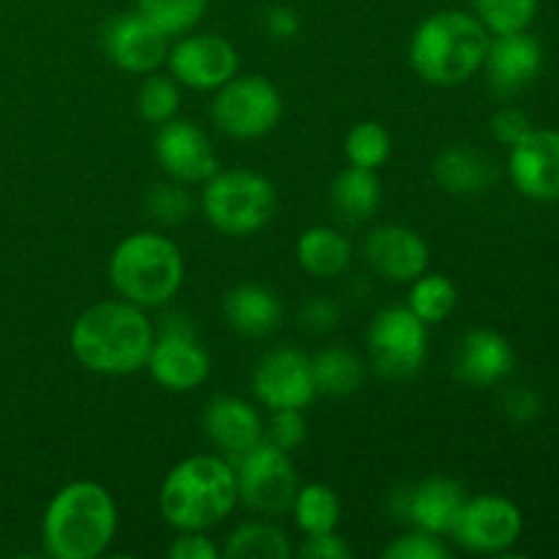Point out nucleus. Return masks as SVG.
I'll use <instances>...</instances> for the list:
<instances>
[{
  "instance_id": "nucleus-1",
  "label": "nucleus",
  "mask_w": 559,
  "mask_h": 559,
  "mask_svg": "<svg viewBox=\"0 0 559 559\" xmlns=\"http://www.w3.org/2000/svg\"><path fill=\"white\" fill-rule=\"evenodd\" d=\"M153 331L145 309L129 300H102L76 317L71 328V353L93 374H136L151 358Z\"/></svg>"
},
{
  "instance_id": "nucleus-2",
  "label": "nucleus",
  "mask_w": 559,
  "mask_h": 559,
  "mask_svg": "<svg viewBox=\"0 0 559 559\" xmlns=\"http://www.w3.org/2000/svg\"><path fill=\"white\" fill-rule=\"evenodd\" d=\"M238 506V478L229 459L189 456L175 464L158 491V511L178 533L222 524Z\"/></svg>"
},
{
  "instance_id": "nucleus-3",
  "label": "nucleus",
  "mask_w": 559,
  "mask_h": 559,
  "mask_svg": "<svg viewBox=\"0 0 559 559\" xmlns=\"http://www.w3.org/2000/svg\"><path fill=\"white\" fill-rule=\"evenodd\" d=\"M118 508L96 480H74L49 500L41 522L44 549L55 559H96L112 544Z\"/></svg>"
},
{
  "instance_id": "nucleus-4",
  "label": "nucleus",
  "mask_w": 559,
  "mask_h": 559,
  "mask_svg": "<svg viewBox=\"0 0 559 559\" xmlns=\"http://www.w3.org/2000/svg\"><path fill=\"white\" fill-rule=\"evenodd\" d=\"M489 31L467 11H437L415 27L409 38V63L415 74L437 87L464 85L484 69Z\"/></svg>"
},
{
  "instance_id": "nucleus-5",
  "label": "nucleus",
  "mask_w": 559,
  "mask_h": 559,
  "mask_svg": "<svg viewBox=\"0 0 559 559\" xmlns=\"http://www.w3.org/2000/svg\"><path fill=\"white\" fill-rule=\"evenodd\" d=\"M183 273L178 243L162 233L129 235L109 257V282L115 293L140 309L169 304L183 284Z\"/></svg>"
},
{
  "instance_id": "nucleus-6",
  "label": "nucleus",
  "mask_w": 559,
  "mask_h": 559,
  "mask_svg": "<svg viewBox=\"0 0 559 559\" xmlns=\"http://www.w3.org/2000/svg\"><path fill=\"white\" fill-rule=\"evenodd\" d=\"M278 211V197L271 180L251 169H218L205 180L202 191V213L213 229L233 238H246L273 222Z\"/></svg>"
},
{
  "instance_id": "nucleus-7",
  "label": "nucleus",
  "mask_w": 559,
  "mask_h": 559,
  "mask_svg": "<svg viewBox=\"0 0 559 559\" xmlns=\"http://www.w3.org/2000/svg\"><path fill=\"white\" fill-rule=\"evenodd\" d=\"M213 123L233 140H260L271 134L284 112L278 87L267 76H238L218 87L213 98Z\"/></svg>"
},
{
  "instance_id": "nucleus-8",
  "label": "nucleus",
  "mask_w": 559,
  "mask_h": 559,
  "mask_svg": "<svg viewBox=\"0 0 559 559\" xmlns=\"http://www.w3.org/2000/svg\"><path fill=\"white\" fill-rule=\"evenodd\" d=\"M407 306L382 309L369 325V358L382 380H413L429 355V331Z\"/></svg>"
},
{
  "instance_id": "nucleus-9",
  "label": "nucleus",
  "mask_w": 559,
  "mask_h": 559,
  "mask_svg": "<svg viewBox=\"0 0 559 559\" xmlns=\"http://www.w3.org/2000/svg\"><path fill=\"white\" fill-rule=\"evenodd\" d=\"M235 478H238V500L262 516L287 513L300 489L289 453L267 440L257 442L238 459Z\"/></svg>"
},
{
  "instance_id": "nucleus-10",
  "label": "nucleus",
  "mask_w": 559,
  "mask_h": 559,
  "mask_svg": "<svg viewBox=\"0 0 559 559\" xmlns=\"http://www.w3.org/2000/svg\"><path fill=\"white\" fill-rule=\"evenodd\" d=\"M147 371L169 393H186L200 388L211 374V355L194 338L180 317H167L158 336L153 338Z\"/></svg>"
},
{
  "instance_id": "nucleus-11",
  "label": "nucleus",
  "mask_w": 559,
  "mask_h": 559,
  "mask_svg": "<svg viewBox=\"0 0 559 559\" xmlns=\"http://www.w3.org/2000/svg\"><path fill=\"white\" fill-rule=\"evenodd\" d=\"M522 511L508 497L480 495L464 502L451 535L462 549L475 555H502L522 535Z\"/></svg>"
},
{
  "instance_id": "nucleus-12",
  "label": "nucleus",
  "mask_w": 559,
  "mask_h": 559,
  "mask_svg": "<svg viewBox=\"0 0 559 559\" xmlns=\"http://www.w3.org/2000/svg\"><path fill=\"white\" fill-rule=\"evenodd\" d=\"M173 80L191 91H218L238 74V49L216 33H194L167 52Z\"/></svg>"
},
{
  "instance_id": "nucleus-13",
  "label": "nucleus",
  "mask_w": 559,
  "mask_h": 559,
  "mask_svg": "<svg viewBox=\"0 0 559 559\" xmlns=\"http://www.w3.org/2000/svg\"><path fill=\"white\" fill-rule=\"evenodd\" d=\"M254 396L262 407L304 409L314 402L317 382L311 358L295 347L271 349L254 371Z\"/></svg>"
},
{
  "instance_id": "nucleus-14",
  "label": "nucleus",
  "mask_w": 559,
  "mask_h": 559,
  "mask_svg": "<svg viewBox=\"0 0 559 559\" xmlns=\"http://www.w3.org/2000/svg\"><path fill=\"white\" fill-rule=\"evenodd\" d=\"M156 162L178 183H205L218 173L211 140L191 120H167L158 126Z\"/></svg>"
},
{
  "instance_id": "nucleus-15",
  "label": "nucleus",
  "mask_w": 559,
  "mask_h": 559,
  "mask_svg": "<svg viewBox=\"0 0 559 559\" xmlns=\"http://www.w3.org/2000/svg\"><path fill=\"white\" fill-rule=\"evenodd\" d=\"M508 173L519 194L538 202L559 200V131L533 129L511 145Z\"/></svg>"
},
{
  "instance_id": "nucleus-16",
  "label": "nucleus",
  "mask_w": 559,
  "mask_h": 559,
  "mask_svg": "<svg viewBox=\"0 0 559 559\" xmlns=\"http://www.w3.org/2000/svg\"><path fill=\"white\" fill-rule=\"evenodd\" d=\"M102 36L107 58L129 74H147L167 60L169 36H164L140 11L109 20Z\"/></svg>"
},
{
  "instance_id": "nucleus-17",
  "label": "nucleus",
  "mask_w": 559,
  "mask_h": 559,
  "mask_svg": "<svg viewBox=\"0 0 559 559\" xmlns=\"http://www.w3.org/2000/svg\"><path fill=\"white\" fill-rule=\"evenodd\" d=\"M464 502H467V491L462 484L451 478H426L393 497V511L415 530L451 535Z\"/></svg>"
},
{
  "instance_id": "nucleus-18",
  "label": "nucleus",
  "mask_w": 559,
  "mask_h": 559,
  "mask_svg": "<svg viewBox=\"0 0 559 559\" xmlns=\"http://www.w3.org/2000/svg\"><path fill=\"white\" fill-rule=\"evenodd\" d=\"M366 260L382 278L413 284L415 278L429 271L431 251L415 229L402 227V224H385V227L371 229L366 238Z\"/></svg>"
},
{
  "instance_id": "nucleus-19",
  "label": "nucleus",
  "mask_w": 559,
  "mask_h": 559,
  "mask_svg": "<svg viewBox=\"0 0 559 559\" xmlns=\"http://www.w3.org/2000/svg\"><path fill=\"white\" fill-rule=\"evenodd\" d=\"M484 69L486 80L500 96H513V93L533 85L535 76L540 74L544 49L533 36H527V31L506 33V36H497L489 41Z\"/></svg>"
},
{
  "instance_id": "nucleus-20",
  "label": "nucleus",
  "mask_w": 559,
  "mask_h": 559,
  "mask_svg": "<svg viewBox=\"0 0 559 559\" xmlns=\"http://www.w3.org/2000/svg\"><path fill=\"white\" fill-rule=\"evenodd\" d=\"M202 431L207 442H213L227 459H240L257 442L265 440L260 413L235 396H216L207 402L202 413Z\"/></svg>"
},
{
  "instance_id": "nucleus-21",
  "label": "nucleus",
  "mask_w": 559,
  "mask_h": 559,
  "mask_svg": "<svg viewBox=\"0 0 559 559\" xmlns=\"http://www.w3.org/2000/svg\"><path fill=\"white\" fill-rule=\"evenodd\" d=\"M516 355L497 331H469L456 355V377L473 388H491L511 377Z\"/></svg>"
},
{
  "instance_id": "nucleus-22",
  "label": "nucleus",
  "mask_w": 559,
  "mask_h": 559,
  "mask_svg": "<svg viewBox=\"0 0 559 559\" xmlns=\"http://www.w3.org/2000/svg\"><path fill=\"white\" fill-rule=\"evenodd\" d=\"M435 180L456 197L484 194L497 180V162L486 151L469 145H451L437 153L431 164Z\"/></svg>"
},
{
  "instance_id": "nucleus-23",
  "label": "nucleus",
  "mask_w": 559,
  "mask_h": 559,
  "mask_svg": "<svg viewBox=\"0 0 559 559\" xmlns=\"http://www.w3.org/2000/svg\"><path fill=\"white\" fill-rule=\"evenodd\" d=\"M224 317L235 333L260 338L282 325L284 306L278 295L262 284H238L224 295Z\"/></svg>"
},
{
  "instance_id": "nucleus-24",
  "label": "nucleus",
  "mask_w": 559,
  "mask_h": 559,
  "mask_svg": "<svg viewBox=\"0 0 559 559\" xmlns=\"http://www.w3.org/2000/svg\"><path fill=\"white\" fill-rule=\"evenodd\" d=\"M382 200V186L377 178V169L353 167L336 175L331 186V207L338 222L344 224H364L366 218L374 216Z\"/></svg>"
},
{
  "instance_id": "nucleus-25",
  "label": "nucleus",
  "mask_w": 559,
  "mask_h": 559,
  "mask_svg": "<svg viewBox=\"0 0 559 559\" xmlns=\"http://www.w3.org/2000/svg\"><path fill=\"white\" fill-rule=\"evenodd\" d=\"M298 265L314 278H336L353 262V243L333 227H309L295 246Z\"/></svg>"
},
{
  "instance_id": "nucleus-26",
  "label": "nucleus",
  "mask_w": 559,
  "mask_h": 559,
  "mask_svg": "<svg viewBox=\"0 0 559 559\" xmlns=\"http://www.w3.org/2000/svg\"><path fill=\"white\" fill-rule=\"evenodd\" d=\"M311 369H314L317 393L325 396H353L366 380L364 360L344 347H328L317 353L311 358Z\"/></svg>"
},
{
  "instance_id": "nucleus-27",
  "label": "nucleus",
  "mask_w": 559,
  "mask_h": 559,
  "mask_svg": "<svg viewBox=\"0 0 559 559\" xmlns=\"http://www.w3.org/2000/svg\"><path fill=\"white\" fill-rule=\"evenodd\" d=\"M222 555L227 559H289L293 544L284 530L265 522H249L229 535Z\"/></svg>"
},
{
  "instance_id": "nucleus-28",
  "label": "nucleus",
  "mask_w": 559,
  "mask_h": 559,
  "mask_svg": "<svg viewBox=\"0 0 559 559\" xmlns=\"http://www.w3.org/2000/svg\"><path fill=\"white\" fill-rule=\"evenodd\" d=\"M289 511H293L295 524L306 535L333 533L338 527V519H342V500H338V495L331 486L309 484L298 489Z\"/></svg>"
},
{
  "instance_id": "nucleus-29",
  "label": "nucleus",
  "mask_w": 559,
  "mask_h": 559,
  "mask_svg": "<svg viewBox=\"0 0 559 559\" xmlns=\"http://www.w3.org/2000/svg\"><path fill=\"white\" fill-rule=\"evenodd\" d=\"M459 304V289L456 284L451 282L442 273H429L418 276L413 282V289H409L407 309L413 311L418 320H424L426 325H440L448 317L456 311Z\"/></svg>"
},
{
  "instance_id": "nucleus-30",
  "label": "nucleus",
  "mask_w": 559,
  "mask_h": 559,
  "mask_svg": "<svg viewBox=\"0 0 559 559\" xmlns=\"http://www.w3.org/2000/svg\"><path fill=\"white\" fill-rule=\"evenodd\" d=\"M136 11L158 27L164 36H183L200 25L207 0H136Z\"/></svg>"
},
{
  "instance_id": "nucleus-31",
  "label": "nucleus",
  "mask_w": 559,
  "mask_h": 559,
  "mask_svg": "<svg viewBox=\"0 0 559 559\" xmlns=\"http://www.w3.org/2000/svg\"><path fill=\"white\" fill-rule=\"evenodd\" d=\"M393 140L388 134L385 126L374 123V120H364V123L353 126L344 140V153H347L353 167L364 169H380L382 164L391 158Z\"/></svg>"
},
{
  "instance_id": "nucleus-32",
  "label": "nucleus",
  "mask_w": 559,
  "mask_h": 559,
  "mask_svg": "<svg viewBox=\"0 0 559 559\" xmlns=\"http://www.w3.org/2000/svg\"><path fill=\"white\" fill-rule=\"evenodd\" d=\"M478 20L495 36L522 33L533 25L540 0H475Z\"/></svg>"
},
{
  "instance_id": "nucleus-33",
  "label": "nucleus",
  "mask_w": 559,
  "mask_h": 559,
  "mask_svg": "<svg viewBox=\"0 0 559 559\" xmlns=\"http://www.w3.org/2000/svg\"><path fill=\"white\" fill-rule=\"evenodd\" d=\"M178 107L180 93L175 80H169V76L153 74L140 85V93H136V112L147 123H167V120H173L178 115Z\"/></svg>"
},
{
  "instance_id": "nucleus-34",
  "label": "nucleus",
  "mask_w": 559,
  "mask_h": 559,
  "mask_svg": "<svg viewBox=\"0 0 559 559\" xmlns=\"http://www.w3.org/2000/svg\"><path fill=\"white\" fill-rule=\"evenodd\" d=\"M145 207L151 218L164 227H178L194 213V197L183 189V183H158L147 191Z\"/></svg>"
},
{
  "instance_id": "nucleus-35",
  "label": "nucleus",
  "mask_w": 559,
  "mask_h": 559,
  "mask_svg": "<svg viewBox=\"0 0 559 559\" xmlns=\"http://www.w3.org/2000/svg\"><path fill=\"white\" fill-rule=\"evenodd\" d=\"M382 555H385V559H448L451 557V549L442 544L440 535L415 530V533L393 540Z\"/></svg>"
},
{
  "instance_id": "nucleus-36",
  "label": "nucleus",
  "mask_w": 559,
  "mask_h": 559,
  "mask_svg": "<svg viewBox=\"0 0 559 559\" xmlns=\"http://www.w3.org/2000/svg\"><path fill=\"white\" fill-rule=\"evenodd\" d=\"M306 435H309V429H306L304 409H273L271 424L265 429L267 442L289 453L304 445Z\"/></svg>"
},
{
  "instance_id": "nucleus-37",
  "label": "nucleus",
  "mask_w": 559,
  "mask_h": 559,
  "mask_svg": "<svg viewBox=\"0 0 559 559\" xmlns=\"http://www.w3.org/2000/svg\"><path fill=\"white\" fill-rule=\"evenodd\" d=\"M533 131V123H530V115L519 107H506L491 118V134H495L497 142L502 145H516L519 140Z\"/></svg>"
},
{
  "instance_id": "nucleus-38",
  "label": "nucleus",
  "mask_w": 559,
  "mask_h": 559,
  "mask_svg": "<svg viewBox=\"0 0 559 559\" xmlns=\"http://www.w3.org/2000/svg\"><path fill=\"white\" fill-rule=\"evenodd\" d=\"M300 557L306 559H353L355 551L342 535L320 533V535H306L304 546H300Z\"/></svg>"
},
{
  "instance_id": "nucleus-39",
  "label": "nucleus",
  "mask_w": 559,
  "mask_h": 559,
  "mask_svg": "<svg viewBox=\"0 0 559 559\" xmlns=\"http://www.w3.org/2000/svg\"><path fill=\"white\" fill-rule=\"evenodd\" d=\"M218 555L222 551L216 549V544L200 530H186L167 549L169 559H218Z\"/></svg>"
},
{
  "instance_id": "nucleus-40",
  "label": "nucleus",
  "mask_w": 559,
  "mask_h": 559,
  "mask_svg": "<svg viewBox=\"0 0 559 559\" xmlns=\"http://www.w3.org/2000/svg\"><path fill=\"white\" fill-rule=\"evenodd\" d=\"M502 407H506V415L516 424H530L540 415V399L533 388L527 385H513L511 391L502 399Z\"/></svg>"
},
{
  "instance_id": "nucleus-41",
  "label": "nucleus",
  "mask_w": 559,
  "mask_h": 559,
  "mask_svg": "<svg viewBox=\"0 0 559 559\" xmlns=\"http://www.w3.org/2000/svg\"><path fill=\"white\" fill-rule=\"evenodd\" d=\"M338 320L336 304H331L328 298H314L304 306V314H300V322L309 328L311 333H328Z\"/></svg>"
},
{
  "instance_id": "nucleus-42",
  "label": "nucleus",
  "mask_w": 559,
  "mask_h": 559,
  "mask_svg": "<svg viewBox=\"0 0 559 559\" xmlns=\"http://www.w3.org/2000/svg\"><path fill=\"white\" fill-rule=\"evenodd\" d=\"M265 25H267V33H271L273 38H282V41H287V38H293L295 33L300 31L298 14H295L293 9H287V5L273 9L271 14H267Z\"/></svg>"
}]
</instances>
